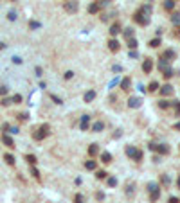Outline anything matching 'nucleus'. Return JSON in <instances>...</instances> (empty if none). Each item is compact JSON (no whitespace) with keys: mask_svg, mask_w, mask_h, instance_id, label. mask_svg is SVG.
Instances as JSON below:
<instances>
[{"mask_svg":"<svg viewBox=\"0 0 180 203\" xmlns=\"http://www.w3.org/2000/svg\"><path fill=\"white\" fill-rule=\"evenodd\" d=\"M126 156L131 158V160H135V162H142L144 153L141 149H137V147H133V146H126Z\"/></svg>","mask_w":180,"mask_h":203,"instance_id":"obj_1","label":"nucleus"},{"mask_svg":"<svg viewBox=\"0 0 180 203\" xmlns=\"http://www.w3.org/2000/svg\"><path fill=\"white\" fill-rule=\"evenodd\" d=\"M148 192H150V201H151V203L159 201V198H160V187H159V183L150 182V183H148Z\"/></svg>","mask_w":180,"mask_h":203,"instance_id":"obj_2","label":"nucleus"},{"mask_svg":"<svg viewBox=\"0 0 180 203\" xmlns=\"http://www.w3.org/2000/svg\"><path fill=\"white\" fill-rule=\"evenodd\" d=\"M133 22H135V24H139V25H142V27H144V25H148V24H150V16H148V14H144V13L139 9L137 13L133 14Z\"/></svg>","mask_w":180,"mask_h":203,"instance_id":"obj_3","label":"nucleus"},{"mask_svg":"<svg viewBox=\"0 0 180 203\" xmlns=\"http://www.w3.org/2000/svg\"><path fill=\"white\" fill-rule=\"evenodd\" d=\"M148 147H150L151 151L160 153V155H168V153H169V146H168V144H155V142H150Z\"/></svg>","mask_w":180,"mask_h":203,"instance_id":"obj_4","label":"nucleus"},{"mask_svg":"<svg viewBox=\"0 0 180 203\" xmlns=\"http://www.w3.org/2000/svg\"><path fill=\"white\" fill-rule=\"evenodd\" d=\"M47 135H49V126H47V124H43L41 128H38V129L33 133V139H34V140H43L45 137H47Z\"/></svg>","mask_w":180,"mask_h":203,"instance_id":"obj_5","label":"nucleus"},{"mask_svg":"<svg viewBox=\"0 0 180 203\" xmlns=\"http://www.w3.org/2000/svg\"><path fill=\"white\" fill-rule=\"evenodd\" d=\"M63 7H65L67 13H76L79 9V4H78V0H67V2L63 4Z\"/></svg>","mask_w":180,"mask_h":203,"instance_id":"obj_6","label":"nucleus"},{"mask_svg":"<svg viewBox=\"0 0 180 203\" xmlns=\"http://www.w3.org/2000/svg\"><path fill=\"white\" fill-rule=\"evenodd\" d=\"M173 86L171 85H162L160 86V94H162V97H169V95H173Z\"/></svg>","mask_w":180,"mask_h":203,"instance_id":"obj_7","label":"nucleus"},{"mask_svg":"<svg viewBox=\"0 0 180 203\" xmlns=\"http://www.w3.org/2000/svg\"><path fill=\"white\" fill-rule=\"evenodd\" d=\"M81 131H86L90 128V115H81V122H79Z\"/></svg>","mask_w":180,"mask_h":203,"instance_id":"obj_8","label":"nucleus"},{"mask_svg":"<svg viewBox=\"0 0 180 203\" xmlns=\"http://www.w3.org/2000/svg\"><path fill=\"white\" fill-rule=\"evenodd\" d=\"M142 70H144V74H150L151 70H153V59H144V63H142Z\"/></svg>","mask_w":180,"mask_h":203,"instance_id":"obj_9","label":"nucleus"},{"mask_svg":"<svg viewBox=\"0 0 180 203\" xmlns=\"http://www.w3.org/2000/svg\"><path fill=\"white\" fill-rule=\"evenodd\" d=\"M162 58H166L168 61H173V59H176V52H175L173 49H166V51L162 52Z\"/></svg>","mask_w":180,"mask_h":203,"instance_id":"obj_10","label":"nucleus"},{"mask_svg":"<svg viewBox=\"0 0 180 203\" xmlns=\"http://www.w3.org/2000/svg\"><path fill=\"white\" fill-rule=\"evenodd\" d=\"M101 11V2H92L88 6V13L90 14H96V13H99Z\"/></svg>","mask_w":180,"mask_h":203,"instance_id":"obj_11","label":"nucleus"},{"mask_svg":"<svg viewBox=\"0 0 180 203\" xmlns=\"http://www.w3.org/2000/svg\"><path fill=\"white\" fill-rule=\"evenodd\" d=\"M141 104H142L141 97H130V99H128V106H130V108H139Z\"/></svg>","mask_w":180,"mask_h":203,"instance_id":"obj_12","label":"nucleus"},{"mask_svg":"<svg viewBox=\"0 0 180 203\" xmlns=\"http://www.w3.org/2000/svg\"><path fill=\"white\" fill-rule=\"evenodd\" d=\"M119 47H121V45H119V41H117L115 38H112V40L108 41V49H110L112 52H117V51H119Z\"/></svg>","mask_w":180,"mask_h":203,"instance_id":"obj_13","label":"nucleus"},{"mask_svg":"<svg viewBox=\"0 0 180 203\" xmlns=\"http://www.w3.org/2000/svg\"><path fill=\"white\" fill-rule=\"evenodd\" d=\"M169 63H171V61H168L166 58H162V56H160V59H159V70H160V72H164L166 69H169Z\"/></svg>","mask_w":180,"mask_h":203,"instance_id":"obj_14","label":"nucleus"},{"mask_svg":"<svg viewBox=\"0 0 180 203\" xmlns=\"http://www.w3.org/2000/svg\"><path fill=\"white\" fill-rule=\"evenodd\" d=\"M119 33H121V24H119V22L112 24V27H110V34H112V36H117Z\"/></svg>","mask_w":180,"mask_h":203,"instance_id":"obj_15","label":"nucleus"},{"mask_svg":"<svg viewBox=\"0 0 180 203\" xmlns=\"http://www.w3.org/2000/svg\"><path fill=\"white\" fill-rule=\"evenodd\" d=\"M103 129H105V122L97 121V122H94V124H92V131H94V133H101Z\"/></svg>","mask_w":180,"mask_h":203,"instance_id":"obj_16","label":"nucleus"},{"mask_svg":"<svg viewBox=\"0 0 180 203\" xmlns=\"http://www.w3.org/2000/svg\"><path fill=\"white\" fill-rule=\"evenodd\" d=\"M2 142H4L7 147H11V149L15 147V142H13V139L9 137V135H2Z\"/></svg>","mask_w":180,"mask_h":203,"instance_id":"obj_17","label":"nucleus"},{"mask_svg":"<svg viewBox=\"0 0 180 203\" xmlns=\"http://www.w3.org/2000/svg\"><path fill=\"white\" fill-rule=\"evenodd\" d=\"M83 99H85V103H90V101H94V99H96V92H94V90H88V92L83 95Z\"/></svg>","mask_w":180,"mask_h":203,"instance_id":"obj_18","label":"nucleus"},{"mask_svg":"<svg viewBox=\"0 0 180 203\" xmlns=\"http://www.w3.org/2000/svg\"><path fill=\"white\" fill-rule=\"evenodd\" d=\"M130 86H131V79H130V77H124V79L121 81V88L124 90V92H128Z\"/></svg>","mask_w":180,"mask_h":203,"instance_id":"obj_19","label":"nucleus"},{"mask_svg":"<svg viewBox=\"0 0 180 203\" xmlns=\"http://www.w3.org/2000/svg\"><path fill=\"white\" fill-rule=\"evenodd\" d=\"M97 153H99V146H97V144H90V146H88V155H90V156H96Z\"/></svg>","mask_w":180,"mask_h":203,"instance_id":"obj_20","label":"nucleus"},{"mask_svg":"<svg viewBox=\"0 0 180 203\" xmlns=\"http://www.w3.org/2000/svg\"><path fill=\"white\" fill-rule=\"evenodd\" d=\"M101 162H103V164H110V162H112V155H110L108 151H103V153H101Z\"/></svg>","mask_w":180,"mask_h":203,"instance_id":"obj_21","label":"nucleus"},{"mask_svg":"<svg viewBox=\"0 0 180 203\" xmlns=\"http://www.w3.org/2000/svg\"><path fill=\"white\" fill-rule=\"evenodd\" d=\"M175 4H176L175 0H164V9L166 11H173L175 9Z\"/></svg>","mask_w":180,"mask_h":203,"instance_id":"obj_22","label":"nucleus"},{"mask_svg":"<svg viewBox=\"0 0 180 203\" xmlns=\"http://www.w3.org/2000/svg\"><path fill=\"white\" fill-rule=\"evenodd\" d=\"M157 90H160L159 83H157V81H151V83H150V86H148V92H150V94H153V92H157Z\"/></svg>","mask_w":180,"mask_h":203,"instance_id":"obj_23","label":"nucleus"},{"mask_svg":"<svg viewBox=\"0 0 180 203\" xmlns=\"http://www.w3.org/2000/svg\"><path fill=\"white\" fill-rule=\"evenodd\" d=\"M96 165H97V164H96V160H86V162H85V167H86L88 171H94V169H96Z\"/></svg>","mask_w":180,"mask_h":203,"instance_id":"obj_24","label":"nucleus"},{"mask_svg":"<svg viewBox=\"0 0 180 203\" xmlns=\"http://www.w3.org/2000/svg\"><path fill=\"white\" fill-rule=\"evenodd\" d=\"M171 104H173V103H171V101H166V99H160V101H159V106H160L162 110H168Z\"/></svg>","mask_w":180,"mask_h":203,"instance_id":"obj_25","label":"nucleus"},{"mask_svg":"<svg viewBox=\"0 0 180 203\" xmlns=\"http://www.w3.org/2000/svg\"><path fill=\"white\" fill-rule=\"evenodd\" d=\"M133 192H135V183H131V182H130V183L126 185V196L130 198V196H131Z\"/></svg>","mask_w":180,"mask_h":203,"instance_id":"obj_26","label":"nucleus"},{"mask_svg":"<svg viewBox=\"0 0 180 203\" xmlns=\"http://www.w3.org/2000/svg\"><path fill=\"white\" fill-rule=\"evenodd\" d=\"M160 43H162V41H160V38H153V40H151V41H150L148 45H150L151 49H157V47H159Z\"/></svg>","mask_w":180,"mask_h":203,"instance_id":"obj_27","label":"nucleus"},{"mask_svg":"<svg viewBox=\"0 0 180 203\" xmlns=\"http://www.w3.org/2000/svg\"><path fill=\"white\" fill-rule=\"evenodd\" d=\"M123 34H124V38H126V40H131V38H135V36H133V29H131V27L124 29V33H123Z\"/></svg>","mask_w":180,"mask_h":203,"instance_id":"obj_28","label":"nucleus"},{"mask_svg":"<svg viewBox=\"0 0 180 203\" xmlns=\"http://www.w3.org/2000/svg\"><path fill=\"white\" fill-rule=\"evenodd\" d=\"M137 45H139V41H137V40H135V38H131V40H128V47H130L131 51H135V49H137Z\"/></svg>","mask_w":180,"mask_h":203,"instance_id":"obj_29","label":"nucleus"},{"mask_svg":"<svg viewBox=\"0 0 180 203\" xmlns=\"http://www.w3.org/2000/svg\"><path fill=\"white\" fill-rule=\"evenodd\" d=\"M171 22L175 25H180V13H173L171 14Z\"/></svg>","mask_w":180,"mask_h":203,"instance_id":"obj_30","label":"nucleus"},{"mask_svg":"<svg viewBox=\"0 0 180 203\" xmlns=\"http://www.w3.org/2000/svg\"><path fill=\"white\" fill-rule=\"evenodd\" d=\"M160 182H162V185H166V187H168V185L171 183V178H169L168 174H162V176H160Z\"/></svg>","mask_w":180,"mask_h":203,"instance_id":"obj_31","label":"nucleus"},{"mask_svg":"<svg viewBox=\"0 0 180 203\" xmlns=\"http://www.w3.org/2000/svg\"><path fill=\"white\" fill-rule=\"evenodd\" d=\"M173 74H175V72H173V69H171V66H169V69H166V70L162 72V76H164L166 79H169V77H173Z\"/></svg>","mask_w":180,"mask_h":203,"instance_id":"obj_32","label":"nucleus"},{"mask_svg":"<svg viewBox=\"0 0 180 203\" xmlns=\"http://www.w3.org/2000/svg\"><path fill=\"white\" fill-rule=\"evenodd\" d=\"M106 182H108V185H110V187H115V185H117V178L108 176V178H106Z\"/></svg>","mask_w":180,"mask_h":203,"instance_id":"obj_33","label":"nucleus"},{"mask_svg":"<svg viewBox=\"0 0 180 203\" xmlns=\"http://www.w3.org/2000/svg\"><path fill=\"white\" fill-rule=\"evenodd\" d=\"M4 160H6V162H7L9 165H13V164H15V156L7 153V155H4Z\"/></svg>","mask_w":180,"mask_h":203,"instance_id":"obj_34","label":"nucleus"},{"mask_svg":"<svg viewBox=\"0 0 180 203\" xmlns=\"http://www.w3.org/2000/svg\"><path fill=\"white\" fill-rule=\"evenodd\" d=\"M25 160H27V162H29L31 165H34V164L38 162V160H36V156H34V155H27V156H25Z\"/></svg>","mask_w":180,"mask_h":203,"instance_id":"obj_35","label":"nucleus"},{"mask_svg":"<svg viewBox=\"0 0 180 203\" xmlns=\"http://www.w3.org/2000/svg\"><path fill=\"white\" fill-rule=\"evenodd\" d=\"M97 180H105V178H108V173L106 171H97Z\"/></svg>","mask_w":180,"mask_h":203,"instance_id":"obj_36","label":"nucleus"},{"mask_svg":"<svg viewBox=\"0 0 180 203\" xmlns=\"http://www.w3.org/2000/svg\"><path fill=\"white\" fill-rule=\"evenodd\" d=\"M74 203H85V198H83V194H79V192H78V194L74 196Z\"/></svg>","mask_w":180,"mask_h":203,"instance_id":"obj_37","label":"nucleus"},{"mask_svg":"<svg viewBox=\"0 0 180 203\" xmlns=\"http://www.w3.org/2000/svg\"><path fill=\"white\" fill-rule=\"evenodd\" d=\"M173 106H175V113L180 115V101H173Z\"/></svg>","mask_w":180,"mask_h":203,"instance_id":"obj_38","label":"nucleus"},{"mask_svg":"<svg viewBox=\"0 0 180 203\" xmlns=\"http://www.w3.org/2000/svg\"><path fill=\"white\" fill-rule=\"evenodd\" d=\"M141 11H142L144 14H148V16H150V13H151V6H142V7H141Z\"/></svg>","mask_w":180,"mask_h":203,"instance_id":"obj_39","label":"nucleus"},{"mask_svg":"<svg viewBox=\"0 0 180 203\" xmlns=\"http://www.w3.org/2000/svg\"><path fill=\"white\" fill-rule=\"evenodd\" d=\"M72 77H74V72L72 70H67L65 72V79H72Z\"/></svg>","mask_w":180,"mask_h":203,"instance_id":"obj_40","label":"nucleus"},{"mask_svg":"<svg viewBox=\"0 0 180 203\" xmlns=\"http://www.w3.org/2000/svg\"><path fill=\"white\" fill-rule=\"evenodd\" d=\"M13 103H16V104H18V103H22V95H18V94H16V95H13Z\"/></svg>","mask_w":180,"mask_h":203,"instance_id":"obj_41","label":"nucleus"},{"mask_svg":"<svg viewBox=\"0 0 180 203\" xmlns=\"http://www.w3.org/2000/svg\"><path fill=\"white\" fill-rule=\"evenodd\" d=\"M31 174H33L34 178H40V173H38V169H36V167H33V169H31Z\"/></svg>","mask_w":180,"mask_h":203,"instance_id":"obj_42","label":"nucleus"},{"mask_svg":"<svg viewBox=\"0 0 180 203\" xmlns=\"http://www.w3.org/2000/svg\"><path fill=\"white\" fill-rule=\"evenodd\" d=\"M96 198H97V201H103V199H105V192H101V191H99V192L96 194Z\"/></svg>","mask_w":180,"mask_h":203,"instance_id":"obj_43","label":"nucleus"},{"mask_svg":"<svg viewBox=\"0 0 180 203\" xmlns=\"http://www.w3.org/2000/svg\"><path fill=\"white\" fill-rule=\"evenodd\" d=\"M7 18H9L11 22H13V20H16V13H15V11H11V13L7 14Z\"/></svg>","mask_w":180,"mask_h":203,"instance_id":"obj_44","label":"nucleus"},{"mask_svg":"<svg viewBox=\"0 0 180 203\" xmlns=\"http://www.w3.org/2000/svg\"><path fill=\"white\" fill-rule=\"evenodd\" d=\"M130 58H133V59L139 58V52H137V51H130Z\"/></svg>","mask_w":180,"mask_h":203,"instance_id":"obj_45","label":"nucleus"},{"mask_svg":"<svg viewBox=\"0 0 180 203\" xmlns=\"http://www.w3.org/2000/svg\"><path fill=\"white\" fill-rule=\"evenodd\" d=\"M7 94V86H0V95H6Z\"/></svg>","mask_w":180,"mask_h":203,"instance_id":"obj_46","label":"nucleus"},{"mask_svg":"<svg viewBox=\"0 0 180 203\" xmlns=\"http://www.w3.org/2000/svg\"><path fill=\"white\" fill-rule=\"evenodd\" d=\"M112 70H114V72H121L123 66H121V65H114V69H112Z\"/></svg>","mask_w":180,"mask_h":203,"instance_id":"obj_47","label":"nucleus"},{"mask_svg":"<svg viewBox=\"0 0 180 203\" xmlns=\"http://www.w3.org/2000/svg\"><path fill=\"white\" fill-rule=\"evenodd\" d=\"M51 99H52L56 104H61V99H60V97H56V95H51Z\"/></svg>","mask_w":180,"mask_h":203,"instance_id":"obj_48","label":"nucleus"},{"mask_svg":"<svg viewBox=\"0 0 180 203\" xmlns=\"http://www.w3.org/2000/svg\"><path fill=\"white\" fill-rule=\"evenodd\" d=\"M29 25H31V29H38V27H40V24H38V22H31Z\"/></svg>","mask_w":180,"mask_h":203,"instance_id":"obj_49","label":"nucleus"},{"mask_svg":"<svg viewBox=\"0 0 180 203\" xmlns=\"http://www.w3.org/2000/svg\"><path fill=\"white\" fill-rule=\"evenodd\" d=\"M11 103H13V99H4V101H2V104H4V106H9Z\"/></svg>","mask_w":180,"mask_h":203,"instance_id":"obj_50","label":"nucleus"},{"mask_svg":"<svg viewBox=\"0 0 180 203\" xmlns=\"http://www.w3.org/2000/svg\"><path fill=\"white\" fill-rule=\"evenodd\" d=\"M169 203H180V199L175 198V196H171V198H169Z\"/></svg>","mask_w":180,"mask_h":203,"instance_id":"obj_51","label":"nucleus"},{"mask_svg":"<svg viewBox=\"0 0 180 203\" xmlns=\"http://www.w3.org/2000/svg\"><path fill=\"white\" fill-rule=\"evenodd\" d=\"M13 61H15V63H18V65H20V63H22V59H20V58H18V56H15V58H13Z\"/></svg>","mask_w":180,"mask_h":203,"instance_id":"obj_52","label":"nucleus"},{"mask_svg":"<svg viewBox=\"0 0 180 203\" xmlns=\"http://www.w3.org/2000/svg\"><path fill=\"white\" fill-rule=\"evenodd\" d=\"M175 129H176V131H180V122H176V124H175Z\"/></svg>","mask_w":180,"mask_h":203,"instance_id":"obj_53","label":"nucleus"},{"mask_svg":"<svg viewBox=\"0 0 180 203\" xmlns=\"http://www.w3.org/2000/svg\"><path fill=\"white\" fill-rule=\"evenodd\" d=\"M176 187H178V189H180V176H178V178H176Z\"/></svg>","mask_w":180,"mask_h":203,"instance_id":"obj_54","label":"nucleus"},{"mask_svg":"<svg viewBox=\"0 0 180 203\" xmlns=\"http://www.w3.org/2000/svg\"><path fill=\"white\" fill-rule=\"evenodd\" d=\"M110 2V0H103V2H101V6H105V4H108Z\"/></svg>","mask_w":180,"mask_h":203,"instance_id":"obj_55","label":"nucleus"},{"mask_svg":"<svg viewBox=\"0 0 180 203\" xmlns=\"http://www.w3.org/2000/svg\"><path fill=\"white\" fill-rule=\"evenodd\" d=\"M4 49V43H0V51H2Z\"/></svg>","mask_w":180,"mask_h":203,"instance_id":"obj_56","label":"nucleus"}]
</instances>
